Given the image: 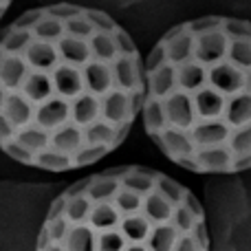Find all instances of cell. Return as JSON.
Listing matches in <instances>:
<instances>
[{"instance_id": "obj_1", "label": "cell", "mask_w": 251, "mask_h": 251, "mask_svg": "<svg viewBox=\"0 0 251 251\" xmlns=\"http://www.w3.org/2000/svg\"><path fill=\"white\" fill-rule=\"evenodd\" d=\"M146 100V60L106 11L57 2L0 31V150L47 172L117 150Z\"/></svg>"}, {"instance_id": "obj_2", "label": "cell", "mask_w": 251, "mask_h": 251, "mask_svg": "<svg viewBox=\"0 0 251 251\" xmlns=\"http://www.w3.org/2000/svg\"><path fill=\"white\" fill-rule=\"evenodd\" d=\"M141 117L178 168L251 170V22L203 16L165 31L146 57Z\"/></svg>"}, {"instance_id": "obj_3", "label": "cell", "mask_w": 251, "mask_h": 251, "mask_svg": "<svg viewBox=\"0 0 251 251\" xmlns=\"http://www.w3.org/2000/svg\"><path fill=\"white\" fill-rule=\"evenodd\" d=\"M35 238L62 251H209L203 205L176 178L119 165L71 183Z\"/></svg>"}, {"instance_id": "obj_4", "label": "cell", "mask_w": 251, "mask_h": 251, "mask_svg": "<svg viewBox=\"0 0 251 251\" xmlns=\"http://www.w3.org/2000/svg\"><path fill=\"white\" fill-rule=\"evenodd\" d=\"M11 2L13 0H0V20L4 18V13L9 11V7H11Z\"/></svg>"}]
</instances>
